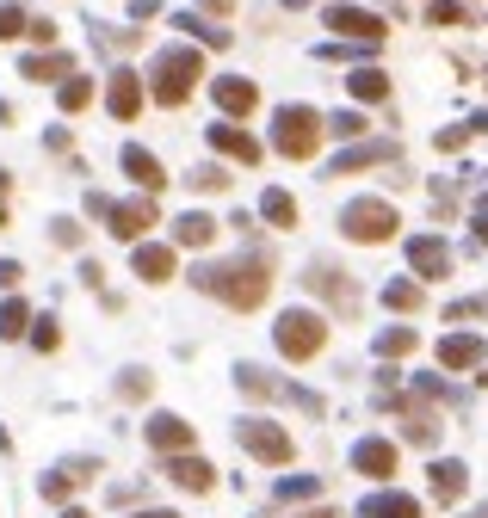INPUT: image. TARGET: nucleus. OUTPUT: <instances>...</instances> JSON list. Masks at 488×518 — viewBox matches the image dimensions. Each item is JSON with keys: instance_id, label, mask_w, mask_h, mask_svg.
Masks as SVG:
<instances>
[{"instance_id": "obj_7", "label": "nucleus", "mask_w": 488, "mask_h": 518, "mask_svg": "<svg viewBox=\"0 0 488 518\" xmlns=\"http://www.w3.org/2000/svg\"><path fill=\"white\" fill-rule=\"evenodd\" d=\"M161 475L173 481V488H186V494H211V488H217V469L204 463V457H192V451L161 457Z\"/></svg>"}, {"instance_id": "obj_22", "label": "nucleus", "mask_w": 488, "mask_h": 518, "mask_svg": "<svg viewBox=\"0 0 488 518\" xmlns=\"http://www.w3.org/2000/svg\"><path fill=\"white\" fill-rule=\"evenodd\" d=\"M427 475H433V500H445V506L470 494V469H464V463H451V457H439Z\"/></svg>"}, {"instance_id": "obj_33", "label": "nucleus", "mask_w": 488, "mask_h": 518, "mask_svg": "<svg viewBox=\"0 0 488 518\" xmlns=\"http://www.w3.org/2000/svg\"><path fill=\"white\" fill-rule=\"evenodd\" d=\"M56 105L62 111H87L93 105V81H87V74H68V81L56 87Z\"/></svg>"}, {"instance_id": "obj_38", "label": "nucleus", "mask_w": 488, "mask_h": 518, "mask_svg": "<svg viewBox=\"0 0 488 518\" xmlns=\"http://www.w3.org/2000/svg\"><path fill=\"white\" fill-rule=\"evenodd\" d=\"M50 241H56V247H81V241H87V229H81L75 216H56V222H50Z\"/></svg>"}, {"instance_id": "obj_34", "label": "nucleus", "mask_w": 488, "mask_h": 518, "mask_svg": "<svg viewBox=\"0 0 488 518\" xmlns=\"http://www.w3.org/2000/svg\"><path fill=\"white\" fill-rule=\"evenodd\" d=\"M383 303H390V309H402V315H414V309H421V284H408V278L383 284Z\"/></svg>"}, {"instance_id": "obj_40", "label": "nucleus", "mask_w": 488, "mask_h": 518, "mask_svg": "<svg viewBox=\"0 0 488 518\" xmlns=\"http://www.w3.org/2000/svg\"><path fill=\"white\" fill-rule=\"evenodd\" d=\"M38 494H44V500H68V494H75V481H68V469L56 463V469H50V475L38 481Z\"/></svg>"}, {"instance_id": "obj_4", "label": "nucleus", "mask_w": 488, "mask_h": 518, "mask_svg": "<svg viewBox=\"0 0 488 518\" xmlns=\"http://www.w3.org/2000/svg\"><path fill=\"white\" fill-rule=\"evenodd\" d=\"M272 340H278V352H285L291 364H303V358H316L328 346V321L316 309H285L278 327H272Z\"/></svg>"}, {"instance_id": "obj_52", "label": "nucleus", "mask_w": 488, "mask_h": 518, "mask_svg": "<svg viewBox=\"0 0 488 518\" xmlns=\"http://www.w3.org/2000/svg\"><path fill=\"white\" fill-rule=\"evenodd\" d=\"M297 518H340V512H334V506H322V512H297Z\"/></svg>"}, {"instance_id": "obj_21", "label": "nucleus", "mask_w": 488, "mask_h": 518, "mask_svg": "<svg viewBox=\"0 0 488 518\" xmlns=\"http://www.w3.org/2000/svg\"><path fill=\"white\" fill-rule=\"evenodd\" d=\"M130 272L143 278V284H167V278H173V247L143 241V247H136V259H130Z\"/></svg>"}, {"instance_id": "obj_39", "label": "nucleus", "mask_w": 488, "mask_h": 518, "mask_svg": "<svg viewBox=\"0 0 488 518\" xmlns=\"http://www.w3.org/2000/svg\"><path fill=\"white\" fill-rule=\"evenodd\" d=\"M322 124H328V136H346V142L365 136V118H359V111H334V118H322Z\"/></svg>"}, {"instance_id": "obj_43", "label": "nucleus", "mask_w": 488, "mask_h": 518, "mask_svg": "<svg viewBox=\"0 0 488 518\" xmlns=\"http://www.w3.org/2000/svg\"><path fill=\"white\" fill-rule=\"evenodd\" d=\"M25 25H31V19H25L19 7H0V44H7V37H25Z\"/></svg>"}, {"instance_id": "obj_8", "label": "nucleus", "mask_w": 488, "mask_h": 518, "mask_svg": "<svg viewBox=\"0 0 488 518\" xmlns=\"http://www.w3.org/2000/svg\"><path fill=\"white\" fill-rule=\"evenodd\" d=\"M303 284L316 290V296H328L334 309H359V290L346 284V272H340V266H328V259H316V266H309V278H303Z\"/></svg>"}, {"instance_id": "obj_46", "label": "nucleus", "mask_w": 488, "mask_h": 518, "mask_svg": "<svg viewBox=\"0 0 488 518\" xmlns=\"http://www.w3.org/2000/svg\"><path fill=\"white\" fill-rule=\"evenodd\" d=\"M25 37H31V44H56V25H50V19H31Z\"/></svg>"}, {"instance_id": "obj_30", "label": "nucleus", "mask_w": 488, "mask_h": 518, "mask_svg": "<svg viewBox=\"0 0 488 518\" xmlns=\"http://www.w3.org/2000/svg\"><path fill=\"white\" fill-rule=\"evenodd\" d=\"M414 346H421V333H414V327H383L377 333V358H408Z\"/></svg>"}, {"instance_id": "obj_5", "label": "nucleus", "mask_w": 488, "mask_h": 518, "mask_svg": "<svg viewBox=\"0 0 488 518\" xmlns=\"http://www.w3.org/2000/svg\"><path fill=\"white\" fill-rule=\"evenodd\" d=\"M402 229L396 222V204H383V198H353L340 210V235L346 241H365V247H377V241H390Z\"/></svg>"}, {"instance_id": "obj_54", "label": "nucleus", "mask_w": 488, "mask_h": 518, "mask_svg": "<svg viewBox=\"0 0 488 518\" xmlns=\"http://www.w3.org/2000/svg\"><path fill=\"white\" fill-rule=\"evenodd\" d=\"M62 518H93V512H81V506H62Z\"/></svg>"}, {"instance_id": "obj_47", "label": "nucleus", "mask_w": 488, "mask_h": 518, "mask_svg": "<svg viewBox=\"0 0 488 518\" xmlns=\"http://www.w3.org/2000/svg\"><path fill=\"white\" fill-rule=\"evenodd\" d=\"M470 142V124H451V130H439V148H464Z\"/></svg>"}, {"instance_id": "obj_36", "label": "nucleus", "mask_w": 488, "mask_h": 518, "mask_svg": "<svg viewBox=\"0 0 488 518\" xmlns=\"http://www.w3.org/2000/svg\"><path fill=\"white\" fill-rule=\"evenodd\" d=\"M31 346H38V352H56V346H62V321H56V315H38V321H31Z\"/></svg>"}, {"instance_id": "obj_32", "label": "nucleus", "mask_w": 488, "mask_h": 518, "mask_svg": "<svg viewBox=\"0 0 488 518\" xmlns=\"http://www.w3.org/2000/svg\"><path fill=\"white\" fill-rule=\"evenodd\" d=\"M260 216L272 222V229H297V204H291V192H266V198H260Z\"/></svg>"}, {"instance_id": "obj_53", "label": "nucleus", "mask_w": 488, "mask_h": 518, "mask_svg": "<svg viewBox=\"0 0 488 518\" xmlns=\"http://www.w3.org/2000/svg\"><path fill=\"white\" fill-rule=\"evenodd\" d=\"M470 130H488V111H476V118H470Z\"/></svg>"}, {"instance_id": "obj_31", "label": "nucleus", "mask_w": 488, "mask_h": 518, "mask_svg": "<svg viewBox=\"0 0 488 518\" xmlns=\"http://www.w3.org/2000/svg\"><path fill=\"white\" fill-rule=\"evenodd\" d=\"M31 321H38V315H31L19 296H7V303H0V340H25V327H31Z\"/></svg>"}, {"instance_id": "obj_55", "label": "nucleus", "mask_w": 488, "mask_h": 518, "mask_svg": "<svg viewBox=\"0 0 488 518\" xmlns=\"http://www.w3.org/2000/svg\"><path fill=\"white\" fill-rule=\"evenodd\" d=\"M476 216H488V198H482V210H476Z\"/></svg>"}, {"instance_id": "obj_2", "label": "nucleus", "mask_w": 488, "mask_h": 518, "mask_svg": "<svg viewBox=\"0 0 488 518\" xmlns=\"http://www.w3.org/2000/svg\"><path fill=\"white\" fill-rule=\"evenodd\" d=\"M328 124H322V111H309V105H278L272 111V148L285 161H309L322 148Z\"/></svg>"}, {"instance_id": "obj_44", "label": "nucleus", "mask_w": 488, "mask_h": 518, "mask_svg": "<svg viewBox=\"0 0 488 518\" xmlns=\"http://www.w3.org/2000/svg\"><path fill=\"white\" fill-rule=\"evenodd\" d=\"M136 500H143V488H136V481H112V506H118V512L136 506Z\"/></svg>"}, {"instance_id": "obj_10", "label": "nucleus", "mask_w": 488, "mask_h": 518, "mask_svg": "<svg viewBox=\"0 0 488 518\" xmlns=\"http://www.w3.org/2000/svg\"><path fill=\"white\" fill-rule=\"evenodd\" d=\"M143 438L155 444L161 457H180V451H192V426L180 420V414H149V426H143Z\"/></svg>"}, {"instance_id": "obj_48", "label": "nucleus", "mask_w": 488, "mask_h": 518, "mask_svg": "<svg viewBox=\"0 0 488 518\" xmlns=\"http://www.w3.org/2000/svg\"><path fill=\"white\" fill-rule=\"evenodd\" d=\"M25 272H19V259H0V290H13Z\"/></svg>"}, {"instance_id": "obj_26", "label": "nucleus", "mask_w": 488, "mask_h": 518, "mask_svg": "<svg viewBox=\"0 0 488 518\" xmlns=\"http://www.w3.org/2000/svg\"><path fill=\"white\" fill-rule=\"evenodd\" d=\"M346 93L377 105V99H390V74H383V68H353V74H346Z\"/></svg>"}, {"instance_id": "obj_28", "label": "nucleus", "mask_w": 488, "mask_h": 518, "mask_svg": "<svg viewBox=\"0 0 488 518\" xmlns=\"http://www.w3.org/2000/svg\"><path fill=\"white\" fill-rule=\"evenodd\" d=\"M402 438H408V444H421V451H433V444H439V420L427 414V407H408V420H402Z\"/></svg>"}, {"instance_id": "obj_49", "label": "nucleus", "mask_w": 488, "mask_h": 518, "mask_svg": "<svg viewBox=\"0 0 488 518\" xmlns=\"http://www.w3.org/2000/svg\"><path fill=\"white\" fill-rule=\"evenodd\" d=\"M130 518H180V512H167V506H143V512H130Z\"/></svg>"}, {"instance_id": "obj_42", "label": "nucleus", "mask_w": 488, "mask_h": 518, "mask_svg": "<svg viewBox=\"0 0 488 518\" xmlns=\"http://www.w3.org/2000/svg\"><path fill=\"white\" fill-rule=\"evenodd\" d=\"M427 19H433V25H464V7H458V0H433Z\"/></svg>"}, {"instance_id": "obj_29", "label": "nucleus", "mask_w": 488, "mask_h": 518, "mask_svg": "<svg viewBox=\"0 0 488 518\" xmlns=\"http://www.w3.org/2000/svg\"><path fill=\"white\" fill-rule=\"evenodd\" d=\"M316 494H322V475H285V481L272 488V500H278V506H291V500H316Z\"/></svg>"}, {"instance_id": "obj_27", "label": "nucleus", "mask_w": 488, "mask_h": 518, "mask_svg": "<svg viewBox=\"0 0 488 518\" xmlns=\"http://www.w3.org/2000/svg\"><path fill=\"white\" fill-rule=\"evenodd\" d=\"M173 31H192L198 44H211V50H229V31H223V25H211L204 13H173Z\"/></svg>"}, {"instance_id": "obj_17", "label": "nucleus", "mask_w": 488, "mask_h": 518, "mask_svg": "<svg viewBox=\"0 0 488 518\" xmlns=\"http://www.w3.org/2000/svg\"><path fill=\"white\" fill-rule=\"evenodd\" d=\"M408 266L421 272V278H445V272H451V247H445L439 235H414V241H408Z\"/></svg>"}, {"instance_id": "obj_56", "label": "nucleus", "mask_w": 488, "mask_h": 518, "mask_svg": "<svg viewBox=\"0 0 488 518\" xmlns=\"http://www.w3.org/2000/svg\"><path fill=\"white\" fill-rule=\"evenodd\" d=\"M285 7H303V0H285Z\"/></svg>"}, {"instance_id": "obj_13", "label": "nucleus", "mask_w": 488, "mask_h": 518, "mask_svg": "<svg viewBox=\"0 0 488 518\" xmlns=\"http://www.w3.org/2000/svg\"><path fill=\"white\" fill-rule=\"evenodd\" d=\"M353 469L371 475V481H390L396 475V444L390 438H359L353 444Z\"/></svg>"}, {"instance_id": "obj_1", "label": "nucleus", "mask_w": 488, "mask_h": 518, "mask_svg": "<svg viewBox=\"0 0 488 518\" xmlns=\"http://www.w3.org/2000/svg\"><path fill=\"white\" fill-rule=\"evenodd\" d=\"M192 284L204 296H223L229 309H260L266 290H272V266L260 253H241V259H223V266H198Z\"/></svg>"}, {"instance_id": "obj_25", "label": "nucleus", "mask_w": 488, "mask_h": 518, "mask_svg": "<svg viewBox=\"0 0 488 518\" xmlns=\"http://www.w3.org/2000/svg\"><path fill=\"white\" fill-rule=\"evenodd\" d=\"M235 389H241V395H254V401L285 395V383H278L272 370H260V364H235Z\"/></svg>"}, {"instance_id": "obj_11", "label": "nucleus", "mask_w": 488, "mask_h": 518, "mask_svg": "<svg viewBox=\"0 0 488 518\" xmlns=\"http://www.w3.org/2000/svg\"><path fill=\"white\" fill-rule=\"evenodd\" d=\"M402 148L396 142H353L346 155H334L328 161V179H346V173H359V167H377V161H396Z\"/></svg>"}, {"instance_id": "obj_50", "label": "nucleus", "mask_w": 488, "mask_h": 518, "mask_svg": "<svg viewBox=\"0 0 488 518\" xmlns=\"http://www.w3.org/2000/svg\"><path fill=\"white\" fill-rule=\"evenodd\" d=\"M7 185H13V179L0 173V229H7Z\"/></svg>"}, {"instance_id": "obj_35", "label": "nucleus", "mask_w": 488, "mask_h": 518, "mask_svg": "<svg viewBox=\"0 0 488 518\" xmlns=\"http://www.w3.org/2000/svg\"><path fill=\"white\" fill-rule=\"evenodd\" d=\"M149 389H155V377H149V370H143V364H130V370H124V377H118V401H143Z\"/></svg>"}, {"instance_id": "obj_16", "label": "nucleus", "mask_w": 488, "mask_h": 518, "mask_svg": "<svg viewBox=\"0 0 488 518\" xmlns=\"http://www.w3.org/2000/svg\"><path fill=\"white\" fill-rule=\"evenodd\" d=\"M359 518H421V500L402 494V488H377L359 500Z\"/></svg>"}, {"instance_id": "obj_14", "label": "nucleus", "mask_w": 488, "mask_h": 518, "mask_svg": "<svg viewBox=\"0 0 488 518\" xmlns=\"http://www.w3.org/2000/svg\"><path fill=\"white\" fill-rule=\"evenodd\" d=\"M106 222H112V235H118V241H136L143 229H155V198H130V204H112V210H106Z\"/></svg>"}, {"instance_id": "obj_51", "label": "nucleus", "mask_w": 488, "mask_h": 518, "mask_svg": "<svg viewBox=\"0 0 488 518\" xmlns=\"http://www.w3.org/2000/svg\"><path fill=\"white\" fill-rule=\"evenodd\" d=\"M235 7V0H204V13H229Z\"/></svg>"}, {"instance_id": "obj_3", "label": "nucleus", "mask_w": 488, "mask_h": 518, "mask_svg": "<svg viewBox=\"0 0 488 518\" xmlns=\"http://www.w3.org/2000/svg\"><path fill=\"white\" fill-rule=\"evenodd\" d=\"M198 74H204L198 50H161L155 68H149V99L155 105H186L192 87H198Z\"/></svg>"}, {"instance_id": "obj_12", "label": "nucleus", "mask_w": 488, "mask_h": 518, "mask_svg": "<svg viewBox=\"0 0 488 518\" xmlns=\"http://www.w3.org/2000/svg\"><path fill=\"white\" fill-rule=\"evenodd\" d=\"M106 111L124 124V118H136L143 111V74H130V68H118L112 81H106Z\"/></svg>"}, {"instance_id": "obj_19", "label": "nucleus", "mask_w": 488, "mask_h": 518, "mask_svg": "<svg viewBox=\"0 0 488 518\" xmlns=\"http://www.w3.org/2000/svg\"><path fill=\"white\" fill-rule=\"evenodd\" d=\"M118 167H124V173H130L136 185H143V192H161V185H167L161 161L149 155V148H136V142H130V148H118Z\"/></svg>"}, {"instance_id": "obj_23", "label": "nucleus", "mask_w": 488, "mask_h": 518, "mask_svg": "<svg viewBox=\"0 0 488 518\" xmlns=\"http://www.w3.org/2000/svg\"><path fill=\"white\" fill-rule=\"evenodd\" d=\"M439 364L445 370H476L482 364V340H476V333H445V340H439Z\"/></svg>"}, {"instance_id": "obj_9", "label": "nucleus", "mask_w": 488, "mask_h": 518, "mask_svg": "<svg viewBox=\"0 0 488 518\" xmlns=\"http://www.w3.org/2000/svg\"><path fill=\"white\" fill-rule=\"evenodd\" d=\"M322 25H328V31H340V37H359V44H377V37H383V19H377V13H365V7H328V13H322Z\"/></svg>"}, {"instance_id": "obj_45", "label": "nucleus", "mask_w": 488, "mask_h": 518, "mask_svg": "<svg viewBox=\"0 0 488 518\" xmlns=\"http://www.w3.org/2000/svg\"><path fill=\"white\" fill-rule=\"evenodd\" d=\"M488 315V296H470V303H451V321H476Z\"/></svg>"}, {"instance_id": "obj_37", "label": "nucleus", "mask_w": 488, "mask_h": 518, "mask_svg": "<svg viewBox=\"0 0 488 518\" xmlns=\"http://www.w3.org/2000/svg\"><path fill=\"white\" fill-rule=\"evenodd\" d=\"M186 185H192V192H229V173L223 167H192Z\"/></svg>"}, {"instance_id": "obj_57", "label": "nucleus", "mask_w": 488, "mask_h": 518, "mask_svg": "<svg viewBox=\"0 0 488 518\" xmlns=\"http://www.w3.org/2000/svg\"><path fill=\"white\" fill-rule=\"evenodd\" d=\"M482 518H488V506H482Z\"/></svg>"}, {"instance_id": "obj_15", "label": "nucleus", "mask_w": 488, "mask_h": 518, "mask_svg": "<svg viewBox=\"0 0 488 518\" xmlns=\"http://www.w3.org/2000/svg\"><path fill=\"white\" fill-rule=\"evenodd\" d=\"M211 99H217V111H229V118H248L260 105V87L241 81V74H223V81H211Z\"/></svg>"}, {"instance_id": "obj_20", "label": "nucleus", "mask_w": 488, "mask_h": 518, "mask_svg": "<svg viewBox=\"0 0 488 518\" xmlns=\"http://www.w3.org/2000/svg\"><path fill=\"white\" fill-rule=\"evenodd\" d=\"M211 148H217V155H229V161H248V167L260 161V142H254L248 130H235V124H223V118L211 124Z\"/></svg>"}, {"instance_id": "obj_41", "label": "nucleus", "mask_w": 488, "mask_h": 518, "mask_svg": "<svg viewBox=\"0 0 488 518\" xmlns=\"http://www.w3.org/2000/svg\"><path fill=\"white\" fill-rule=\"evenodd\" d=\"M62 469H68V481H75V488H87V481L99 475V457H68Z\"/></svg>"}, {"instance_id": "obj_24", "label": "nucleus", "mask_w": 488, "mask_h": 518, "mask_svg": "<svg viewBox=\"0 0 488 518\" xmlns=\"http://www.w3.org/2000/svg\"><path fill=\"white\" fill-rule=\"evenodd\" d=\"M217 241V222L204 210H186L180 222H173V247H211Z\"/></svg>"}, {"instance_id": "obj_18", "label": "nucleus", "mask_w": 488, "mask_h": 518, "mask_svg": "<svg viewBox=\"0 0 488 518\" xmlns=\"http://www.w3.org/2000/svg\"><path fill=\"white\" fill-rule=\"evenodd\" d=\"M68 74H81V68H75V56H62V50H44V56H25L19 62V81H56L62 87Z\"/></svg>"}, {"instance_id": "obj_6", "label": "nucleus", "mask_w": 488, "mask_h": 518, "mask_svg": "<svg viewBox=\"0 0 488 518\" xmlns=\"http://www.w3.org/2000/svg\"><path fill=\"white\" fill-rule=\"evenodd\" d=\"M235 438H241V451L260 457V463H291L297 457V438L272 420H235Z\"/></svg>"}]
</instances>
